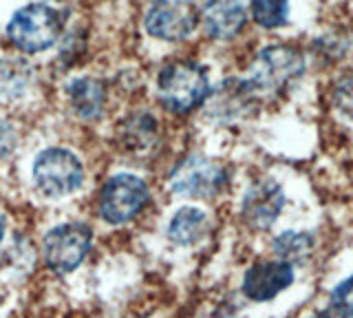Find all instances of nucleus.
Returning <instances> with one entry per match:
<instances>
[{
	"mask_svg": "<svg viewBox=\"0 0 353 318\" xmlns=\"http://www.w3.org/2000/svg\"><path fill=\"white\" fill-rule=\"evenodd\" d=\"M159 100L172 113H188L205 102L210 93L208 73L201 64L172 62L159 73Z\"/></svg>",
	"mask_w": 353,
	"mask_h": 318,
	"instance_id": "f257e3e1",
	"label": "nucleus"
},
{
	"mask_svg": "<svg viewBox=\"0 0 353 318\" xmlns=\"http://www.w3.org/2000/svg\"><path fill=\"white\" fill-rule=\"evenodd\" d=\"M62 34V16L49 5H27L11 16L7 36L25 53H38L53 47Z\"/></svg>",
	"mask_w": 353,
	"mask_h": 318,
	"instance_id": "f03ea898",
	"label": "nucleus"
},
{
	"mask_svg": "<svg viewBox=\"0 0 353 318\" xmlns=\"http://www.w3.org/2000/svg\"><path fill=\"white\" fill-rule=\"evenodd\" d=\"M305 71V58L303 53L287 47V45H274L263 49L256 60L252 62L250 80L248 84L254 91H281L292 80L301 78Z\"/></svg>",
	"mask_w": 353,
	"mask_h": 318,
	"instance_id": "7ed1b4c3",
	"label": "nucleus"
},
{
	"mask_svg": "<svg viewBox=\"0 0 353 318\" xmlns=\"http://www.w3.org/2000/svg\"><path fill=\"white\" fill-rule=\"evenodd\" d=\"M150 201V190L146 181H141L135 175H115L110 177L102 195H99V215L104 221L121 226L135 219Z\"/></svg>",
	"mask_w": 353,
	"mask_h": 318,
	"instance_id": "20e7f679",
	"label": "nucleus"
},
{
	"mask_svg": "<svg viewBox=\"0 0 353 318\" xmlns=\"http://www.w3.org/2000/svg\"><path fill=\"white\" fill-rule=\"evenodd\" d=\"M33 179L42 195L64 197L71 195L84 181L82 161L66 148L42 150L33 163Z\"/></svg>",
	"mask_w": 353,
	"mask_h": 318,
	"instance_id": "39448f33",
	"label": "nucleus"
},
{
	"mask_svg": "<svg viewBox=\"0 0 353 318\" xmlns=\"http://www.w3.org/2000/svg\"><path fill=\"white\" fill-rule=\"evenodd\" d=\"M91 241V228L84 223H62L53 228L42 241L44 263L55 274H69L86 259Z\"/></svg>",
	"mask_w": 353,
	"mask_h": 318,
	"instance_id": "423d86ee",
	"label": "nucleus"
},
{
	"mask_svg": "<svg viewBox=\"0 0 353 318\" xmlns=\"http://www.w3.org/2000/svg\"><path fill=\"white\" fill-rule=\"evenodd\" d=\"M228 181L225 168L219 161L201 155L185 157L179 166L170 172V190L183 197L205 199L223 190Z\"/></svg>",
	"mask_w": 353,
	"mask_h": 318,
	"instance_id": "0eeeda50",
	"label": "nucleus"
},
{
	"mask_svg": "<svg viewBox=\"0 0 353 318\" xmlns=\"http://www.w3.org/2000/svg\"><path fill=\"white\" fill-rule=\"evenodd\" d=\"M199 23L194 0H152L146 14V31L159 40H183Z\"/></svg>",
	"mask_w": 353,
	"mask_h": 318,
	"instance_id": "6e6552de",
	"label": "nucleus"
},
{
	"mask_svg": "<svg viewBox=\"0 0 353 318\" xmlns=\"http://www.w3.org/2000/svg\"><path fill=\"white\" fill-rule=\"evenodd\" d=\"M294 283V268L290 261H263L252 266L243 277V294L250 301H272Z\"/></svg>",
	"mask_w": 353,
	"mask_h": 318,
	"instance_id": "1a4fd4ad",
	"label": "nucleus"
},
{
	"mask_svg": "<svg viewBox=\"0 0 353 318\" xmlns=\"http://www.w3.org/2000/svg\"><path fill=\"white\" fill-rule=\"evenodd\" d=\"M283 206H285V195L281 186L272 179H263L259 183H254L245 192L241 212L248 226L265 230L279 219Z\"/></svg>",
	"mask_w": 353,
	"mask_h": 318,
	"instance_id": "9d476101",
	"label": "nucleus"
},
{
	"mask_svg": "<svg viewBox=\"0 0 353 318\" xmlns=\"http://www.w3.org/2000/svg\"><path fill=\"white\" fill-rule=\"evenodd\" d=\"M245 3L243 0H208L203 7V29L210 38L230 40L245 25Z\"/></svg>",
	"mask_w": 353,
	"mask_h": 318,
	"instance_id": "9b49d317",
	"label": "nucleus"
},
{
	"mask_svg": "<svg viewBox=\"0 0 353 318\" xmlns=\"http://www.w3.org/2000/svg\"><path fill=\"white\" fill-rule=\"evenodd\" d=\"M69 97H71V104L75 108V113L80 115V117L93 119V117L102 115L106 93H104V84L99 82V80L80 78V80L71 82Z\"/></svg>",
	"mask_w": 353,
	"mask_h": 318,
	"instance_id": "f8f14e48",
	"label": "nucleus"
},
{
	"mask_svg": "<svg viewBox=\"0 0 353 318\" xmlns=\"http://www.w3.org/2000/svg\"><path fill=\"white\" fill-rule=\"evenodd\" d=\"M208 228L205 212L196 210V208H183L179 210L168 226V237L179 246H192L203 237Z\"/></svg>",
	"mask_w": 353,
	"mask_h": 318,
	"instance_id": "ddd939ff",
	"label": "nucleus"
},
{
	"mask_svg": "<svg viewBox=\"0 0 353 318\" xmlns=\"http://www.w3.org/2000/svg\"><path fill=\"white\" fill-rule=\"evenodd\" d=\"M252 18L265 29L287 25L290 18V0H252Z\"/></svg>",
	"mask_w": 353,
	"mask_h": 318,
	"instance_id": "4468645a",
	"label": "nucleus"
},
{
	"mask_svg": "<svg viewBox=\"0 0 353 318\" xmlns=\"http://www.w3.org/2000/svg\"><path fill=\"white\" fill-rule=\"evenodd\" d=\"M314 250V239L305 232H283L274 239V252L283 261H305Z\"/></svg>",
	"mask_w": 353,
	"mask_h": 318,
	"instance_id": "2eb2a0df",
	"label": "nucleus"
},
{
	"mask_svg": "<svg viewBox=\"0 0 353 318\" xmlns=\"http://www.w3.org/2000/svg\"><path fill=\"white\" fill-rule=\"evenodd\" d=\"M154 135V119L148 115H139L132 117L126 124V146L130 148H141V146H150V139Z\"/></svg>",
	"mask_w": 353,
	"mask_h": 318,
	"instance_id": "dca6fc26",
	"label": "nucleus"
},
{
	"mask_svg": "<svg viewBox=\"0 0 353 318\" xmlns=\"http://www.w3.org/2000/svg\"><path fill=\"white\" fill-rule=\"evenodd\" d=\"M334 316H353V277L342 281L338 288L331 292L329 312Z\"/></svg>",
	"mask_w": 353,
	"mask_h": 318,
	"instance_id": "f3484780",
	"label": "nucleus"
},
{
	"mask_svg": "<svg viewBox=\"0 0 353 318\" xmlns=\"http://www.w3.org/2000/svg\"><path fill=\"white\" fill-rule=\"evenodd\" d=\"M334 100L342 113L353 117V73L338 80L336 89H334Z\"/></svg>",
	"mask_w": 353,
	"mask_h": 318,
	"instance_id": "a211bd4d",
	"label": "nucleus"
},
{
	"mask_svg": "<svg viewBox=\"0 0 353 318\" xmlns=\"http://www.w3.org/2000/svg\"><path fill=\"white\" fill-rule=\"evenodd\" d=\"M14 146H16V133H14V128H11L7 122H3V119H0V157L9 155V152L14 150Z\"/></svg>",
	"mask_w": 353,
	"mask_h": 318,
	"instance_id": "6ab92c4d",
	"label": "nucleus"
},
{
	"mask_svg": "<svg viewBox=\"0 0 353 318\" xmlns=\"http://www.w3.org/2000/svg\"><path fill=\"white\" fill-rule=\"evenodd\" d=\"M3 235H5V223H3V219H0V241H3Z\"/></svg>",
	"mask_w": 353,
	"mask_h": 318,
	"instance_id": "aec40b11",
	"label": "nucleus"
}]
</instances>
